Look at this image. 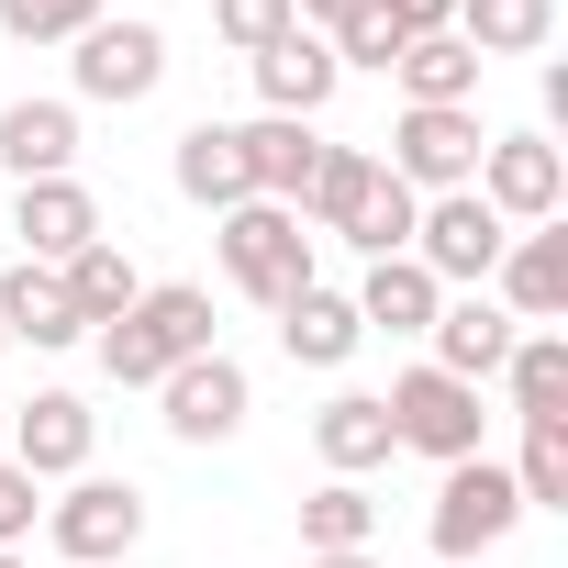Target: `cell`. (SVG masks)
Instances as JSON below:
<instances>
[{"label":"cell","instance_id":"6da1fadb","mask_svg":"<svg viewBox=\"0 0 568 568\" xmlns=\"http://www.w3.org/2000/svg\"><path fill=\"white\" fill-rule=\"evenodd\" d=\"M90 357H101L112 390H156L168 368L212 357V291H201V278H145L134 313H112V324L90 335Z\"/></svg>","mask_w":568,"mask_h":568},{"label":"cell","instance_id":"d6a6232c","mask_svg":"<svg viewBox=\"0 0 568 568\" xmlns=\"http://www.w3.org/2000/svg\"><path fill=\"white\" fill-rule=\"evenodd\" d=\"M34 524H45V490H34V479H23L12 457H0V546H23Z\"/></svg>","mask_w":568,"mask_h":568},{"label":"cell","instance_id":"8d00e7d4","mask_svg":"<svg viewBox=\"0 0 568 568\" xmlns=\"http://www.w3.org/2000/svg\"><path fill=\"white\" fill-rule=\"evenodd\" d=\"M0 568H34V557H23V546H0Z\"/></svg>","mask_w":568,"mask_h":568},{"label":"cell","instance_id":"5b68a950","mask_svg":"<svg viewBox=\"0 0 568 568\" xmlns=\"http://www.w3.org/2000/svg\"><path fill=\"white\" fill-rule=\"evenodd\" d=\"M479 101H402V123H390V179L413 190V201H435V190H468L479 179Z\"/></svg>","mask_w":568,"mask_h":568},{"label":"cell","instance_id":"4316f807","mask_svg":"<svg viewBox=\"0 0 568 568\" xmlns=\"http://www.w3.org/2000/svg\"><path fill=\"white\" fill-rule=\"evenodd\" d=\"M390 79H402V101H479V57L457 34H413L390 57Z\"/></svg>","mask_w":568,"mask_h":568},{"label":"cell","instance_id":"83f0119b","mask_svg":"<svg viewBox=\"0 0 568 568\" xmlns=\"http://www.w3.org/2000/svg\"><path fill=\"white\" fill-rule=\"evenodd\" d=\"M379 535V501H368V479H324L313 501H302V546L313 557H335V546H368Z\"/></svg>","mask_w":568,"mask_h":568},{"label":"cell","instance_id":"d590c367","mask_svg":"<svg viewBox=\"0 0 568 568\" xmlns=\"http://www.w3.org/2000/svg\"><path fill=\"white\" fill-rule=\"evenodd\" d=\"M302 568H379L368 546H335V557H302Z\"/></svg>","mask_w":568,"mask_h":568},{"label":"cell","instance_id":"2e32d148","mask_svg":"<svg viewBox=\"0 0 568 568\" xmlns=\"http://www.w3.org/2000/svg\"><path fill=\"white\" fill-rule=\"evenodd\" d=\"M12 234H23L34 267H68L79 245H101V201H90V179H23V190H12Z\"/></svg>","mask_w":568,"mask_h":568},{"label":"cell","instance_id":"30bf717a","mask_svg":"<svg viewBox=\"0 0 568 568\" xmlns=\"http://www.w3.org/2000/svg\"><path fill=\"white\" fill-rule=\"evenodd\" d=\"M468 190H479L513 234H524V223H557V212H568V145H557V134H490Z\"/></svg>","mask_w":568,"mask_h":568},{"label":"cell","instance_id":"44dd1931","mask_svg":"<svg viewBox=\"0 0 568 568\" xmlns=\"http://www.w3.org/2000/svg\"><path fill=\"white\" fill-rule=\"evenodd\" d=\"M357 346H368V324H357L346 291H324V278H313L302 302H278V357H291V368H346Z\"/></svg>","mask_w":568,"mask_h":568},{"label":"cell","instance_id":"ba28073f","mask_svg":"<svg viewBox=\"0 0 568 568\" xmlns=\"http://www.w3.org/2000/svg\"><path fill=\"white\" fill-rule=\"evenodd\" d=\"M45 546H57L68 568H112V557H134V546H145V490L79 468V479L45 501Z\"/></svg>","mask_w":568,"mask_h":568},{"label":"cell","instance_id":"603a6c76","mask_svg":"<svg viewBox=\"0 0 568 568\" xmlns=\"http://www.w3.org/2000/svg\"><path fill=\"white\" fill-rule=\"evenodd\" d=\"M168 179H179L190 212H234V201H256V190H245V145H234V123H190L179 156H168Z\"/></svg>","mask_w":568,"mask_h":568},{"label":"cell","instance_id":"ffe728a7","mask_svg":"<svg viewBox=\"0 0 568 568\" xmlns=\"http://www.w3.org/2000/svg\"><path fill=\"white\" fill-rule=\"evenodd\" d=\"M313 457H324V479H368V468H390L402 446H390L379 390H335V402L313 413Z\"/></svg>","mask_w":568,"mask_h":568},{"label":"cell","instance_id":"484cf974","mask_svg":"<svg viewBox=\"0 0 568 568\" xmlns=\"http://www.w3.org/2000/svg\"><path fill=\"white\" fill-rule=\"evenodd\" d=\"M57 291H68V313H79V324L101 335L112 313H134V291H145V278H134V256H123V245L101 234V245H79V256L57 267Z\"/></svg>","mask_w":568,"mask_h":568},{"label":"cell","instance_id":"9c48e42d","mask_svg":"<svg viewBox=\"0 0 568 568\" xmlns=\"http://www.w3.org/2000/svg\"><path fill=\"white\" fill-rule=\"evenodd\" d=\"M513 524H524V490H513V468H501V457H457V468L435 479V513H424V535H435V568H457V557L501 546Z\"/></svg>","mask_w":568,"mask_h":568},{"label":"cell","instance_id":"8992f818","mask_svg":"<svg viewBox=\"0 0 568 568\" xmlns=\"http://www.w3.org/2000/svg\"><path fill=\"white\" fill-rule=\"evenodd\" d=\"M501 245H513V223H501L479 190H435V201L413 212V267L435 278V291H490Z\"/></svg>","mask_w":568,"mask_h":568},{"label":"cell","instance_id":"ac0fdd59","mask_svg":"<svg viewBox=\"0 0 568 568\" xmlns=\"http://www.w3.org/2000/svg\"><path fill=\"white\" fill-rule=\"evenodd\" d=\"M234 145H245V190H256V201H291V212H302V190H313V168H324V134H313V123L256 112V123H234Z\"/></svg>","mask_w":568,"mask_h":568},{"label":"cell","instance_id":"4dcf8cb0","mask_svg":"<svg viewBox=\"0 0 568 568\" xmlns=\"http://www.w3.org/2000/svg\"><path fill=\"white\" fill-rule=\"evenodd\" d=\"M302 12H291V0H212V34L234 45V57H267L278 34H291Z\"/></svg>","mask_w":568,"mask_h":568},{"label":"cell","instance_id":"1f68e13d","mask_svg":"<svg viewBox=\"0 0 568 568\" xmlns=\"http://www.w3.org/2000/svg\"><path fill=\"white\" fill-rule=\"evenodd\" d=\"M324 45H335V68H379V79H390V57H402V34H390L379 12H346Z\"/></svg>","mask_w":568,"mask_h":568},{"label":"cell","instance_id":"d4e9b609","mask_svg":"<svg viewBox=\"0 0 568 568\" xmlns=\"http://www.w3.org/2000/svg\"><path fill=\"white\" fill-rule=\"evenodd\" d=\"M479 68L490 57H546V34H557V0H457V23H446Z\"/></svg>","mask_w":568,"mask_h":568},{"label":"cell","instance_id":"7c38bea8","mask_svg":"<svg viewBox=\"0 0 568 568\" xmlns=\"http://www.w3.org/2000/svg\"><path fill=\"white\" fill-rule=\"evenodd\" d=\"M90 446H101V413H90L79 390H34V402L12 413V468H23L34 490H45V479H79Z\"/></svg>","mask_w":568,"mask_h":568},{"label":"cell","instance_id":"5bb4252c","mask_svg":"<svg viewBox=\"0 0 568 568\" xmlns=\"http://www.w3.org/2000/svg\"><path fill=\"white\" fill-rule=\"evenodd\" d=\"M513 335H524V324H513V313H501L490 291H446V313L424 324V346H435V368H446V379H468V390H490V379H501V357H513Z\"/></svg>","mask_w":568,"mask_h":568},{"label":"cell","instance_id":"9a60e30c","mask_svg":"<svg viewBox=\"0 0 568 568\" xmlns=\"http://www.w3.org/2000/svg\"><path fill=\"white\" fill-rule=\"evenodd\" d=\"M490 302H501L513 324H568V234H557V223H524V234L501 245Z\"/></svg>","mask_w":568,"mask_h":568},{"label":"cell","instance_id":"7a4b0ae2","mask_svg":"<svg viewBox=\"0 0 568 568\" xmlns=\"http://www.w3.org/2000/svg\"><path fill=\"white\" fill-rule=\"evenodd\" d=\"M413 212L424 201L379 168V145H324V168L302 190V223L335 234V245H357V256H413Z\"/></svg>","mask_w":568,"mask_h":568},{"label":"cell","instance_id":"8fae6325","mask_svg":"<svg viewBox=\"0 0 568 568\" xmlns=\"http://www.w3.org/2000/svg\"><path fill=\"white\" fill-rule=\"evenodd\" d=\"M245 413H256V379H245L223 346L156 379V424H168L179 446H234V435H245Z\"/></svg>","mask_w":568,"mask_h":568},{"label":"cell","instance_id":"f1b7e54d","mask_svg":"<svg viewBox=\"0 0 568 568\" xmlns=\"http://www.w3.org/2000/svg\"><path fill=\"white\" fill-rule=\"evenodd\" d=\"M513 490H524V513H568V424H524Z\"/></svg>","mask_w":568,"mask_h":568},{"label":"cell","instance_id":"4fadbf2b","mask_svg":"<svg viewBox=\"0 0 568 568\" xmlns=\"http://www.w3.org/2000/svg\"><path fill=\"white\" fill-rule=\"evenodd\" d=\"M245 79H256V112H291V123H324V101L346 90V68H335V45L313 23H291L267 57H245Z\"/></svg>","mask_w":568,"mask_h":568},{"label":"cell","instance_id":"277c9868","mask_svg":"<svg viewBox=\"0 0 568 568\" xmlns=\"http://www.w3.org/2000/svg\"><path fill=\"white\" fill-rule=\"evenodd\" d=\"M379 413H390V446H402V457H435V468L490 457V413H479V390H468V379H446L435 357H424V368H402V379L379 390Z\"/></svg>","mask_w":568,"mask_h":568},{"label":"cell","instance_id":"74e56055","mask_svg":"<svg viewBox=\"0 0 568 568\" xmlns=\"http://www.w3.org/2000/svg\"><path fill=\"white\" fill-rule=\"evenodd\" d=\"M0 346H12V335H0Z\"/></svg>","mask_w":568,"mask_h":568},{"label":"cell","instance_id":"52a82bcc","mask_svg":"<svg viewBox=\"0 0 568 568\" xmlns=\"http://www.w3.org/2000/svg\"><path fill=\"white\" fill-rule=\"evenodd\" d=\"M68 90L101 101V112L156 101V90H168V34H156L145 12H101V23L79 34V57H68Z\"/></svg>","mask_w":568,"mask_h":568},{"label":"cell","instance_id":"3957f363","mask_svg":"<svg viewBox=\"0 0 568 568\" xmlns=\"http://www.w3.org/2000/svg\"><path fill=\"white\" fill-rule=\"evenodd\" d=\"M212 256H223V278H234L256 313H278V302L313 291V234H302L291 201H234V212H212Z\"/></svg>","mask_w":568,"mask_h":568},{"label":"cell","instance_id":"cb8c5ba5","mask_svg":"<svg viewBox=\"0 0 568 568\" xmlns=\"http://www.w3.org/2000/svg\"><path fill=\"white\" fill-rule=\"evenodd\" d=\"M346 302H357V324H368V335H424V324L446 313V291H435L413 256H368V278H357Z\"/></svg>","mask_w":568,"mask_h":568},{"label":"cell","instance_id":"7402d4cb","mask_svg":"<svg viewBox=\"0 0 568 568\" xmlns=\"http://www.w3.org/2000/svg\"><path fill=\"white\" fill-rule=\"evenodd\" d=\"M501 402H513V424H568V335H557V324H524V335H513Z\"/></svg>","mask_w":568,"mask_h":568},{"label":"cell","instance_id":"f546056e","mask_svg":"<svg viewBox=\"0 0 568 568\" xmlns=\"http://www.w3.org/2000/svg\"><path fill=\"white\" fill-rule=\"evenodd\" d=\"M101 23V0H0V34L12 45H79Z\"/></svg>","mask_w":568,"mask_h":568},{"label":"cell","instance_id":"e575fe53","mask_svg":"<svg viewBox=\"0 0 568 568\" xmlns=\"http://www.w3.org/2000/svg\"><path fill=\"white\" fill-rule=\"evenodd\" d=\"M291 12H302V23H313V34H335V23H346V12H368V0H291Z\"/></svg>","mask_w":568,"mask_h":568},{"label":"cell","instance_id":"d6986e66","mask_svg":"<svg viewBox=\"0 0 568 568\" xmlns=\"http://www.w3.org/2000/svg\"><path fill=\"white\" fill-rule=\"evenodd\" d=\"M0 168L23 179H79V101H12L0 112Z\"/></svg>","mask_w":568,"mask_h":568},{"label":"cell","instance_id":"836d02e7","mask_svg":"<svg viewBox=\"0 0 568 568\" xmlns=\"http://www.w3.org/2000/svg\"><path fill=\"white\" fill-rule=\"evenodd\" d=\"M368 12H379V23L413 45V34H446V23H457V0H368Z\"/></svg>","mask_w":568,"mask_h":568},{"label":"cell","instance_id":"e0dca14e","mask_svg":"<svg viewBox=\"0 0 568 568\" xmlns=\"http://www.w3.org/2000/svg\"><path fill=\"white\" fill-rule=\"evenodd\" d=\"M0 335H12V346H34V357L90 346V324H79V313H68V291H57V267H34V256H12V267H0Z\"/></svg>","mask_w":568,"mask_h":568}]
</instances>
